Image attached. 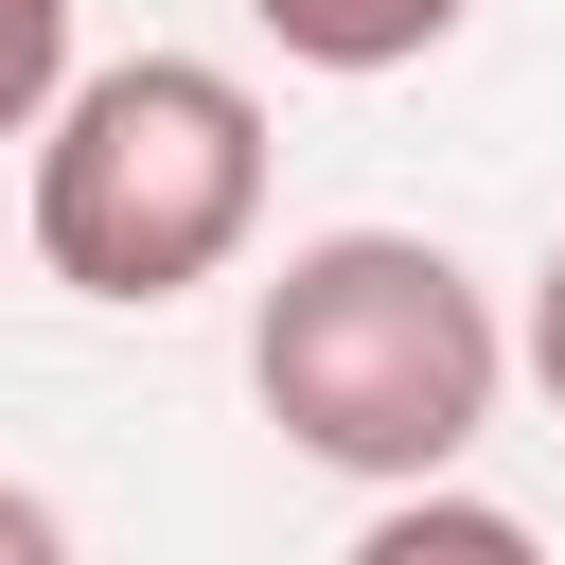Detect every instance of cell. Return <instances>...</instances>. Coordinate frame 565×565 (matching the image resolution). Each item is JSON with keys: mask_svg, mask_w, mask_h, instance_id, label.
<instances>
[{"mask_svg": "<svg viewBox=\"0 0 565 565\" xmlns=\"http://www.w3.org/2000/svg\"><path fill=\"white\" fill-rule=\"evenodd\" d=\"M265 230V106L212 53L71 71L35 124V265L71 300H194Z\"/></svg>", "mask_w": 565, "mask_h": 565, "instance_id": "obj_2", "label": "cell"}, {"mask_svg": "<svg viewBox=\"0 0 565 565\" xmlns=\"http://www.w3.org/2000/svg\"><path fill=\"white\" fill-rule=\"evenodd\" d=\"M512 353H530V335H512V318L477 300V265L424 247V230H318V247H282L265 300H247V388H265V424H282L318 477H371V494L459 477L477 424H494V388H512Z\"/></svg>", "mask_w": 565, "mask_h": 565, "instance_id": "obj_1", "label": "cell"}, {"mask_svg": "<svg viewBox=\"0 0 565 565\" xmlns=\"http://www.w3.org/2000/svg\"><path fill=\"white\" fill-rule=\"evenodd\" d=\"M71 88V0H0V141H35Z\"/></svg>", "mask_w": 565, "mask_h": 565, "instance_id": "obj_4", "label": "cell"}, {"mask_svg": "<svg viewBox=\"0 0 565 565\" xmlns=\"http://www.w3.org/2000/svg\"><path fill=\"white\" fill-rule=\"evenodd\" d=\"M530 388H547V424H565V247L530 265Z\"/></svg>", "mask_w": 565, "mask_h": 565, "instance_id": "obj_5", "label": "cell"}, {"mask_svg": "<svg viewBox=\"0 0 565 565\" xmlns=\"http://www.w3.org/2000/svg\"><path fill=\"white\" fill-rule=\"evenodd\" d=\"M247 18H265L300 71H424L477 0H247Z\"/></svg>", "mask_w": 565, "mask_h": 565, "instance_id": "obj_3", "label": "cell"}, {"mask_svg": "<svg viewBox=\"0 0 565 565\" xmlns=\"http://www.w3.org/2000/svg\"><path fill=\"white\" fill-rule=\"evenodd\" d=\"M71 530H53V494H0V565H53Z\"/></svg>", "mask_w": 565, "mask_h": 565, "instance_id": "obj_6", "label": "cell"}]
</instances>
